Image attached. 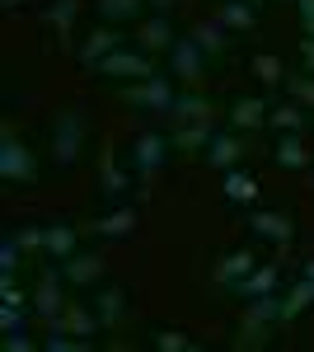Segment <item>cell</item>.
<instances>
[{
  "label": "cell",
  "mask_w": 314,
  "mask_h": 352,
  "mask_svg": "<svg viewBox=\"0 0 314 352\" xmlns=\"http://www.w3.org/2000/svg\"><path fill=\"white\" fill-rule=\"evenodd\" d=\"M85 132H89V122H85V113L80 109H61L52 122V160L61 169H71L80 160V151H85Z\"/></svg>",
  "instance_id": "6da1fadb"
},
{
  "label": "cell",
  "mask_w": 314,
  "mask_h": 352,
  "mask_svg": "<svg viewBox=\"0 0 314 352\" xmlns=\"http://www.w3.org/2000/svg\"><path fill=\"white\" fill-rule=\"evenodd\" d=\"M117 99L136 113H169L174 109V99H179V89L169 85V76H150V80H131L117 89Z\"/></svg>",
  "instance_id": "7a4b0ae2"
},
{
  "label": "cell",
  "mask_w": 314,
  "mask_h": 352,
  "mask_svg": "<svg viewBox=\"0 0 314 352\" xmlns=\"http://www.w3.org/2000/svg\"><path fill=\"white\" fill-rule=\"evenodd\" d=\"M0 179L5 184H38V160L24 141L14 136V127L0 132Z\"/></svg>",
  "instance_id": "3957f363"
},
{
  "label": "cell",
  "mask_w": 314,
  "mask_h": 352,
  "mask_svg": "<svg viewBox=\"0 0 314 352\" xmlns=\"http://www.w3.org/2000/svg\"><path fill=\"white\" fill-rule=\"evenodd\" d=\"M94 76H108V80H150L155 76V61H150V52H141V47H117V52H108L94 66Z\"/></svg>",
  "instance_id": "277c9868"
},
{
  "label": "cell",
  "mask_w": 314,
  "mask_h": 352,
  "mask_svg": "<svg viewBox=\"0 0 314 352\" xmlns=\"http://www.w3.org/2000/svg\"><path fill=\"white\" fill-rule=\"evenodd\" d=\"M169 151H174V141L159 132H136L131 136V169L141 174V179H155L164 160H169Z\"/></svg>",
  "instance_id": "5b68a950"
},
{
  "label": "cell",
  "mask_w": 314,
  "mask_h": 352,
  "mask_svg": "<svg viewBox=\"0 0 314 352\" xmlns=\"http://www.w3.org/2000/svg\"><path fill=\"white\" fill-rule=\"evenodd\" d=\"M169 71H174L183 85H192V89L207 80V52H202V43H197L192 33L179 38V43L169 47Z\"/></svg>",
  "instance_id": "8992f818"
},
{
  "label": "cell",
  "mask_w": 314,
  "mask_h": 352,
  "mask_svg": "<svg viewBox=\"0 0 314 352\" xmlns=\"http://www.w3.org/2000/svg\"><path fill=\"white\" fill-rule=\"evenodd\" d=\"M56 272H61V268H43L38 287H33V315H38L43 324H52L56 315L66 310V296H61V282H56Z\"/></svg>",
  "instance_id": "52a82bcc"
},
{
  "label": "cell",
  "mask_w": 314,
  "mask_h": 352,
  "mask_svg": "<svg viewBox=\"0 0 314 352\" xmlns=\"http://www.w3.org/2000/svg\"><path fill=\"white\" fill-rule=\"evenodd\" d=\"M47 329H61V333H76V338H94L99 333V310L94 305H85V300H66V310L56 315Z\"/></svg>",
  "instance_id": "ba28073f"
},
{
  "label": "cell",
  "mask_w": 314,
  "mask_h": 352,
  "mask_svg": "<svg viewBox=\"0 0 314 352\" xmlns=\"http://www.w3.org/2000/svg\"><path fill=\"white\" fill-rule=\"evenodd\" d=\"M117 47H127V38H122V33H117L113 24H104V28H94V33L80 43V52H76V56H80V66H85V71H94V66H99L108 52H117Z\"/></svg>",
  "instance_id": "9c48e42d"
},
{
  "label": "cell",
  "mask_w": 314,
  "mask_h": 352,
  "mask_svg": "<svg viewBox=\"0 0 314 352\" xmlns=\"http://www.w3.org/2000/svg\"><path fill=\"white\" fill-rule=\"evenodd\" d=\"M249 230H254L258 240H272L277 254H282L291 244V235H295V226H291L287 212H249Z\"/></svg>",
  "instance_id": "30bf717a"
},
{
  "label": "cell",
  "mask_w": 314,
  "mask_h": 352,
  "mask_svg": "<svg viewBox=\"0 0 314 352\" xmlns=\"http://www.w3.org/2000/svg\"><path fill=\"white\" fill-rule=\"evenodd\" d=\"M202 155H207L211 169H221V174H225V169H235V164L244 160V141H239V132H216L207 141V151H202Z\"/></svg>",
  "instance_id": "8fae6325"
},
{
  "label": "cell",
  "mask_w": 314,
  "mask_h": 352,
  "mask_svg": "<svg viewBox=\"0 0 314 352\" xmlns=\"http://www.w3.org/2000/svg\"><path fill=\"white\" fill-rule=\"evenodd\" d=\"M141 226V217H136V207H117V212H108V217H94L85 230L89 235H99V240H122V235H131Z\"/></svg>",
  "instance_id": "7c38bea8"
},
{
  "label": "cell",
  "mask_w": 314,
  "mask_h": 352,
  "mask_svg": "<svg viewBox=\"0 0 314 352\" xmlns=\"http://www.w3.org/2000/svg\"><path fill=\"white\" fill-rule=\"evenodd\" d=\"M267 99H258V94H244V99H235L230 104V132H258L262 122H267Z\"/></svg>",
  "instance_id": "4fadbf2b"
},
{
  "label": "cell",
  "mask_w": 314,
  "mask_h": 352,
  "mask_svg": "<svg viewBox=\"0 0 314 352\" xmlns=\"http://www.w3.org/2000/svg\"><path fill=\"white\" fill-rule=\"evenodd\" d=\"M272 320H258V315H249V310H244V315H239V324H235V348L239 352H258V348H267V343H272Z\"/></svg>",
  "instance_id": "5bb4252c"
},
{
  "label": "cell",
  "mask_w": 314,
  "mask_h": 352,
  "mask_svg": "<svg viewBox=\"0 0 314 352\" xmlns=\"http://www.w3.org/2000/svg\"><path fill=\"white\" fill-rule=\"evenodd\" d=\"M221 192H225V202L230 207H254L258 202V179L249 174V169H225V179H221Z\"/></svg>",
  "instance_id": "9a60e30c"
},
{
  "label": "cell",
  "mask_w": 314,
  "mask_h": 352,
  "mask_svg": "<svg viewBox=\"0 0 314 352\" xmlns=\"http://www.w3.org/2000/svg\"><path fill=\"white\" fill-rule=\"evenodd\" d=\"M277 263H282V258H277ZM277 263H258V268L249 272V277H239L230 292H235L239 300H258V296H267V292L277 287V277H282V268H277Z\"/></svg>",
  "instance_id": "2e32d148"
},
{
  "label": "cell",
  "mask_w": 314,
  "mask_h": 352,
  "mask_svg": "<svg viewBox=\"0 0 314 352\" xmlns=\"http://www.w3.org/2000/svg\"><path fill=\"white\" fill-rule=\"evenodd\" d=\"M136 43H141V52H169V47L179 43L174 28H169V14H150V19H141Z\"/></svg>",
  "instance_id": "e0dca14e"
},
{
  "label": "cell",
  "mask_w": 314,
  "mask_h": 352,
  "mask_svg": "<svg viewBox=\"0 0 314 352\" xmlns=\"http://www.w3.org/2000/svg\"><path fill=\"white\" fill-rule=\"evenodd\" d=\"M254 268H258V254H254V249H230V254L216 263V287H225V292H230L239 277H249Z\"/></svg>",
  "instance_id": "ac0fdd59"
},
{
  "label": "cell",
  "mask_w": 314,
  "mask_h": 352,
  "mask_svg": "<svg viewBox=\"0 0 314 352\" xmlns=\"http://www.w3.org/2000/svg\"><path fill=\"white\" fill-rule=\"evenodd\" d=\"M61 277L76 282V287H94V282L104 277V258H99V254H71V258L61 263Z\"/></svg>",
  "instance_id": "d6986e66"
},
{
  "label": "cell",
  "mask_w": 314,
  "mask_h": 352,
  "mask_svg": "<svg viewBox=\"0 0 314 352\" xmlns=\"http://www.w3.org/2000/svg\"><path fill=\"white\" fill-rule=\"evenodd\" d=\"M211 113H216V109H211V99L192 89V94H179V99H174L169 118H174L179 127H188V122H211Z\"/></svg>",
  "instance_id": "ffe728a7"
},
{
  "label": "cell",
  "mask_w": 314,
  "mask_h": 352,
  "mask_svg": "<svg viewBox=\"0 0 314 352\" xmlns=\"http://www.w3.org/2000/svg\"><path fill=\"white\" fill-rule=\"evenodd\" d=\"M127 188H131V174L117 164V155H113V151H104V155H99V192H108V197H122Z\"/></svg>",
  "instance_id": "44dd1931"
},
{
  "label": "cell",
  "mask_w": 314,
  "mask_h": 352,
  "mask_svg": "<svg viewBox=\"0 0 314 352\" xmlns=\"http://www.w3.org/2000/svg\"><path fill=\"white\" fill-rule=\"evenodd\" d=\"M76 244H80V226H66V221H52L47 226V258L66 263L76 254Z\"/></svg>",
  "instance_id": "7402d4cb"
},
{
  "label": "cell",
  "mask_w": 314,
  "mask_h": 352,
  "mask_svg": "<svg viewBox=\"0 0 314 352\" xmlns=\"http://www.w3.org/2000/svg\"><path fill=\"white\" fill-rule=\"evenodd\" d=\"M272 160H277V169H305V164H310V151H305L300 132H282L277 151H272Z\"/></svg>",
  "instance_id": "603a6c76"
},
{
  "label": "cell",
  "mask_w": 314,
  "mask_h": 352,
  "mask_svg": "<svg viewBox=\"0 0 314 352\" xmlns=\"http://www.w3.org/2000/svg\"><path fill=\"white\" fill-rule=\"evenodd\" d=\"M94 310H99V324L104 329H117L127 320V296H122L117 287H104V292L94 296Z\"/></svg>",
  "instance_id": "cb8c5ba5"
},
{
  "label": "cell",
  "mask_w": 314,
  "mask_h": 352,
  "mask_svg": "<svg viewBox=\"0 0 314 352\" xmlns=\"http://www.w3.org/2000/svg\"><path fill=\"white\" fill-rule=\"evenodd\" d=\"M216 19L230 28V33H249V28L258 24V10H254L249 0H225V5L216 10Z\"/></svg>",
  "instance_id": "d4e9b609"
},
{
  "label": "cell",
  "mask_w": 314,
  "mask_h": 352,
  "mask_svg": "<svg viewBox=\"0 0 314 352\" xmlns=\"http://www.w3.org/2000/svg\"><path fill=\"white\" fill-rule=\"evenodd\" d=\"M314 305V287L300 277V282H291V292L282 296V324H291V320H300L305 310Z\"/></svg>",
  "instance_id": "484cf974"
},
{
  "label": "cell",
  "mask_w": 314,
  "mask_h": 352,
  "mask_svg": "<svg viewBox=\"0 0 314 352\" xmlns=\"http://www.w3.org/2000/svg\"><path fill=\"white\" fill-rule=\"evenodd\" d=\"M141 5L146 0H94V10H99L104 24H131V19H141Z\"/></svg>",
  "instance_id": "4316f807"
},
{
  "label": "cell",
  "mask_w": 314,
  "mask_h": 352,
  "mask_svg": "<svg viewBox=\"0 0 314 352\" xmlns=\"http://www.w3.org/2000/svg\"><path fill=\"white\" fill-rule=\"evenodd\" d=\"M305 113L310 109H300L295 99H291V104H277V109L267 113V127H277V132H305V122H310Z\"/></svg>",
  "instance_id": "83f0119b"
},
{
  "label": "cell",
  "mask_w": 314,
  "mask_h": 352,
  "mask_svg": "<svg viewBox=\"0 0 314 352\" xmlns=\"http://www.w3.org/2000/svg\"><path fill=\"white\" fill-rule=\"evenodd\" d=\"M192 38L202 43V52H207V56H221L225 47H230V28L221 24V19H211V24H197V28H192Z\"/></svg>",
  "instance_id": "f1b7e54d"
},
{
  "label": "cell",
  "mask_w": 314,
  "mask_h": 352,
  "mask_svg": "<svg viewBox=\"0 0 314 352\" xmlns=\"http://www.w3.org/2000/svg\"><path fill=\"white\" fill-rule=\"evenodd\" d=\"M249 66H254V76H258L267 89L287 85V66H282V56H277V52H254V61H249Z\"/></svg>",
  "instance_id": "f546056e"
},
{
  "label": "cell",
  "mask_w": 314,
  "mask_h": 352,
  "mask_svg": "<svg viewBox=\"0 0 314 352\" xmlns=\"http://www.w3.org/2000/svg\"><path fill=\"white\" fill-rule=\"evenodd\" d=\"M211 136H216V127H211V122H188V127H179L169 141H174V151H207Z\"/></svg>",
  "instance_id": "4dcf8cb0"
},
{
  "label": "cell",
  "mask_w": 314,
  "mask_h": 352,
  "mask_svg": "<svg viewBox=\"0 0 314 352\" xmlns=\"http://www.w3.org/2000/svg\"><path fill=\"white\" fill-rule=\"evenodd\" d=\"M76 14H80V0H52L47 24L56 28V38H61V43H71V24H76Z\"/></svg>",
  "instance_id": "1f68e13d"
},
{
  "label": "cell",
  "mask_w": 314,
  "mask_h": 352,
  "mask_svg": "<svg viewBox=\"0 0 314 352\" xmlns=\"http://www.w3.org/2000/svg\"><path fill=\"white\" fill-rule=\"evenodd\" d=\"M19 258H24L19 240H14V235H5V240H0V287H5V282H14V272H19Z\"/></svg>",
  "instance_id": "d6a6232c"
},
{
  "label": "cell",
  "mask_w": 314,
  "mask_h": 352,
  "mask_svg": "<svg viewBox=\"0 0 314 352\" xmlns=\"http://www.w3.org/2000/svg\"><path fill=\"white\" fill-rule=\"evenodd\" d=\"M150 343H155L159 352H192V348H197V343H192L188 333H179V329H155Z\"/></svg>",
  "instance_id": "836d02e7"
},
{
  "label": "cell",
  "mask_w": 314,
  "mask_h": 352,
  "mask_svg": "<svg viewBox=\"0 0 314 352\" xmlns=\"http://www.w3.org/2000/svg\"><path fill=\"white\" fill-rule=\"evenodd\" d=\"M287 89H291V99L300 104V109H314V76L305 71V76H287Z\"/></svg>",
  "instance_id": "e575fe53"
},
{
  "label": "cell",
  "mask_w": 314,
  "mask_h": 352,
  "mask_svg": "<svg viewBox=\"0 0 314 352\" xmlns=\"http://www.w3.org/2000/svg\"><path fill=\"white\" fill-rule=\"evenodd\" d=\"M14 240H19L24 254H47V226H24Z\"/></svg>",
  "instance_id": "d590c367"
},
{
  "label": "cell",
  "mask_w": 314,
  "mask_h": 352,
  "mask_svg": "<svg viewBox=\"0 0 314 352\" xmlns=\"http://www.w3.org/2000/svg\"><path fill=\"white\" fill-rule=\"evenodd\" d=\"M0 348H5V352H28V348H43V343H33V338H28L24 329H5Z\"/></svg>",
  "instance_id": "8d00e7d4"
},
{
  "label": "cell",
  "mask_w": 314,
  "mask_h": 352,
  "mask_svg": "<svg viewBox=\"0 0 314 352\" xmlns=\"http://www.w3.org/2000/svg\"><path fill=\"white\" fill-rule=\"evenodd\" d=\"M0 329H24V305H0Z\"/></svg>",
  "instance_id": "74e56055"
},
{
  "label": "cell",
  "mask_w": 314,
  "mask_h": 352,
  "mask_svg": "<svg viewBox=\"0 0 314 352\" xmlns=\"http://www.w3.org/2000/svg\"><path fill=\"white\" fill-rule=\"evenodd\" d=\"M0 300H5V305H24V300H33V296H24L14 282H5V287H0Z\"/></svg>",
  "instance_id": "f35d334b"
},
{
  "label": "cell",
  "mask_w": 314,
  "mask_h": 352,
  "mask_svg": "<svg viewBox=\"0 0 314 352\" xmlns=\"http://www.w3.org/2000/svg\"><path fill=\"white\" fill-rule=\"evenodd\" d=\"M300 61H305V71L314 76V38H300Z\"/></svg>",
  "instance_id": "ab89813d"
},
{
  "label": "cell",
  "mask_w": 314,
  "mask_h": 352,
  "mask_svg": "<svg viewBox=\"0 0 314 352\" xmlns=\"http://www.w3.org/2000/svg\"><path fill=\"white\" fill-rule=\"evenodd\" d=\"M295 10H300V28L314 24V0H295Z\"/></svg>",
  "instance_id": "60d3db41"
},
{
  "label": "cell",
  "mask_w": 314,
  "mask_h": 352,
  "mask_svg": "<svg viewBox=\"0 0 314 352\" xmlns=\"http://www.w3.org/2000/svg\"><path fill=\"white\" fill-rule=\"evenodd\" d=\"M146 5H150V10H155V14H169V10H174V5H179V0H146Z\"/></svg>",
  "instance_id": "b9f144b4"
},
{
  "label": "cell",
  "mask_w": 314,
  "mask_h": 352,
  "mask_svg": "<svg viewBox=\"0 0 314 352\" xmlns=\"http://www.w3.org/2000/svg\"><path fill=\"white\" fill-rule=\"evenodd\" d=\"M300 277H305V282L314 287V258H305V263H300Z\"/></svg>",
  "instance_id": "7bdbcfd3"
},
{
  "label": "cell",
  "mask_w": 314,
  "mask_h": 352,
  "mask_svg": "<svg viewBox=\"0 0 314 352\" xmlns=\"http://www.w3.org/2000/svg\"><path fill=\"white\" fill-rule=\"evenodd\" d=\"M0 5H5V10H19V5H24V0H0Z\"/></svg>",
  "instance_id": "ee69618b"
},
{
  "label": "cell",
  "mask_w": 314,
  "mask_h": 352,
  "mask_svg": "<svg viewBox=\"0 0 314 352\" xmlns=\"http://www.w3.org/2000/svg\"><path fill=\"white\" fill-rule=\"evenodd\" d=\"M305 38H314V24H305Z\"/></svg>",
  "instance_id": "f6af8a7d"
},
{
  "label": "cell",
  "mask_w": 314,
  "mask_h": 352,
  "mask_svg": "<svg viewBox=\"0 0 314 352\" xmlns=\"http://www.w3.org/2000/svg\"><path fill=\"white\" fill-rule=\"evenodd\" d=\"M249 5H254V10H258V5H267V0H249Z\"/></svg>",
  "instance_id": "bcb514c9"
},
{
  "label": "cell",
  "mask_w": 314,
  "mask_h": 352,
  "mask_svg": "<svg viewBox=\"0 0 314 352\" xmlns=\"http://www.w3.org/2000/svg\"><path fill=\"white\" fill-rule=\"evenodd\" d=\"M282 5H295V0H282Z\"/></svg>",
  "instance_id": "7dc6e473"
}]
</instances>
